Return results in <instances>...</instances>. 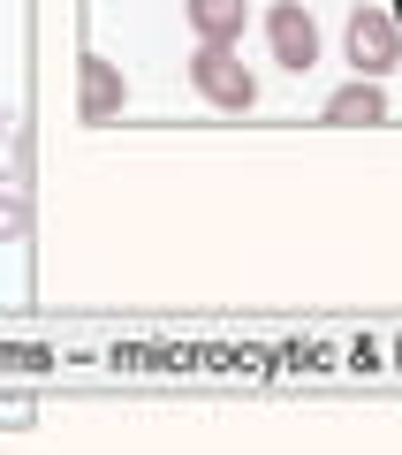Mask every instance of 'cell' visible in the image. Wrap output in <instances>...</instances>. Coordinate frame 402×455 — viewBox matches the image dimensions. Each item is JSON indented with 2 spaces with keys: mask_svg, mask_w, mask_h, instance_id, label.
I'll use <instances>...</instances> for the list:
<instances>
[{
  "mask_svg": "<svg viewBox=\"0 0 402 455\" xmlns=\"http://www.w3.org/2000/svg\"><path fill=\"white\" fill-rule=\"evenodd\" d=\"M190 84H197V99L221 107V114H251L258 107V76L243 68V46H197L190 53Z\"/></svg>",
  "mask_w": 402,
  "mask_h": 455,
  "instance_id": "6da1fadb",
  "label": "cell"
},
{
  "mask_svg": "<svg viewBox=\"0 0 402 455\" xmlns=\"http://www.w3.org/2000/svg\"><path fill=\"white\" fill-rule=\"evenodd\" d=\"M342 53H350L357 76H395V61H402V23L387 16V8H350V23H342Z\"/></svg>",
  "mask_w": 402,
  "mask_h": 455,
  "instance_id": "7a4b0ae2",
  "label": "cell"
},
{
  "mask_svg": "<svg viewBox=\"0 0 402 455\" xmlns=\"http://www.w3.org/2000/svg\"><path fill=\"white\" fill-rule=\"evenodd\" d=\"M266 46H274V61L289 68V76H311V68H319V23H311L304 0H274V8H266Z\"/></svg>",
  "mask_w": 402,
  "mask_h": 455,
  "instance_id": "3957f363",
  "label": "cell"
},
{
  "mask_svg": "<svg viewBox=\"0 0 402 455\" xmlns=\"http://www.w3.org/2000/svg\"><path fill=\"white\" fill-rule=\"evenodd\" d=\"M76 107H84V122H114V114L129 107V76L107 53H84L76 61Z\"/></svg>",
  "mask_w": 402,
  "mask_h": 455,
  "instance_id": "277c9868",
  "label": "cell"
},
{
  "mask_svg": "<svg viewBox=\"0 0 402 455\" xmlns=\"http://www.w3.org/2000/svg\"><path fill=\"white\" fill-rule=\"evenodd\" d=\"M326 122H334V130H372V122H387V84L380 76H350L342 92H326Z\"/></svg>",
  "mask_w": 402,
  "mask_h": 455,
  "instance_id": "5b68a950",
  "label": "cell"
},
{
  "mask_svg": "<svg viewBox=\"0 0 402 455\" xmlns=\"http://www.w3.org/2000/svg\"><path fill=\"white\" fill-rule=\"evenodd\" d=\"M182 23L197 31V46H243L251 0H182Z\"/></svg>",
  "mask_w": 402,
  "mask_h": 455,
  "instance_id": "8992f818",
  "label": "cell"
},
{
  "mask_svg": "<svg viewBox=\"0 0 402 455\" xmlns=\"http://www.w3.org/2000/svg\"><path fill=\"white\" fill-rule=\"evenodd\" d=\"M31 235V182H23V167H8L0 175V243H23Z\"/></svg>",
  "mask_w": 402,
  "mask_h": 455,
  "instance_id": "52a82bcc",
  "label": "cell"
},
{
  "mask_svg": "<svg viewBox=\"0 0 402 455\" xmlns=\"http://www.w3.org/2000/svg\"><path fill=\"white\" fill-rule=\"evenodd\" d=\"M0 130H16V114H8V107H0Z\"/></svg>",
  "mask_w": 402,
  "mask_h": 455,
  "instance_id": "ba28073f",
  "label": "cell"
}]
</instances>
